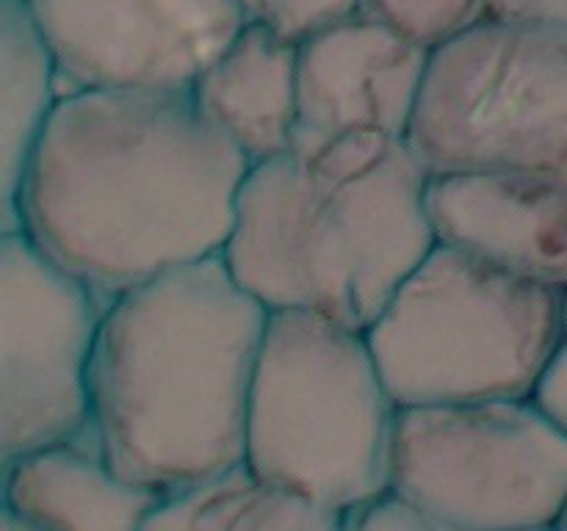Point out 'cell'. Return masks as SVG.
<instances>
[{
    "mask_svg": "<svg viewBox=\"0 0 567 531\" xmlns=\"http://www.w3.org/2000/svg\"><path fill=\"white\" fill-rule=\"evenodd\" d=\"M437 243L567 293V183L507 169L432 171Z\"/></svg>",
    "mask_w": 567,
    "mask_h": 531,
    "instance_id": "11",
    "label": "cell"
},
{
    "mask_svg": "<svg viewBox=\"0 0 567 531\" xmlns=\"http://www.w3.org/2000/svg\"><path fill=\"white\" fill-rule=\"evenodd\" d=\"M64 94L28 0H0V227L11 221L33 149Z\"/></svg>",
    "mask_w": 567,
    "mask_h": 531,
    "instance_id": "14",
    "label": "cell"
},
{
    "mask_svg": "<svg viewBox=\"0 0 567 531\" xmlns=\"http://www.w3.org/2000/svg\"><path fill=\"white\" fill-rule=\"evenodd\" d=\"M532 402L567 435V337L543 368L540 379L532 391Z\"/></svg>",
    "mask_w": 567,
    "mask_h": 531,
    "instance_id": "20",
    "label": "cell"
},
{
    "mask_svg": "<svg viewBox=\"0 0 567 531\" xmlns=\"http://www.w3.org/2000/svg\"><path fill=\"white\" fill-rule=\"evenodd\" d=\"M565 337H567V293H565Z\"/></svg>",
    "mask_w": 567,
    "mask_h": 531,
    "instance_id": "23",
    "label": "cell"
},
{
    "mask_svg": "<svg viewBox=\"0 0 567 531\" xmlns=\"http://www.w3.org/2000/svg\"><path fill=\"white\" fill-rule=\"evenodd\" d=\"M408 142L430 171L567 183V31L485 20L437 50Z\"/></svg>",
    "mask_w": 567,
    "mask_h": 531,
    "instance_id": "6",
    "label": "cell"
},
{
    "mask_svg": "<svg viewBox=\"0 0 567 531\" xmlns=\"http://www.w3.org/2000/svg\"><path fill=\"white\" fill-rule=\"evenodd\" d=\"M343 518L238 468L166 498L144 531H343Z\"/></svg>",
    "mask_w": 567,
    "mask_h": 531,
    "instance_id": "15",
    "label": "cell"
},
{
    "mask_svg": "<svg viewBox=\"0 0 567 531\" xmlns=\"http://www.w3.org/2000/svg\"><path fill=\"white\" fill-rule=\"evenodd\" d=\"M244 20L302 44L324 28L358 14L363 0H236Z\"/></svg>",
    "mask_w": 567,
    "mask_h": 531,
    "instance_id": "17",
    "label": "cell"
},
{
    "mask_svg": "<svg viewBox=\"0 0 567 531\" xmlns=\"http://www.w3.org/2000/svg\"><path fill=\"white\" fill-rule=\"evenodd\" d=\"M365 337L399 407L532 398L565 341V293L435 243Z\"/></svg>",
    "mask_w": 567,
    "mask_h": 531,
    "instance_id": "5",
    "label": "cell"
},
{
    "mask_svg": "<svg viewBox=\"0 0 567 531\" xmlns=\"http://www.w3.org/2000/svg\"><path fill=\"white\" fill-rule=\"evenodd\" d=\"M249 169L192 88H78L55 105L0 232L22 230L111 302L225 254Z\"/></svg>",
    "mask_w": 567,
    "mask_h": 531,
    "instance_id": "1",
    "label": "cell"
},
{
    "mask_svg": "<svg viewBox=\"0 0 567 531\" xmlns=\"http://www.w3.org/2000/svg\"><path fill=\"white\" fill-rule=\"evenodd\" d=\"M487 20L567 31V0H485Z\"/></svg>",
    "mask_w": 567,
    "mask_h": 531,
    "instance_id": "19",
    "label": "cell"
},
{
    "mask_svg": "<svg viewBox=\"0 0 567 531\" xmlns=\"http://www.w3.org/2000/svg\"><path fill=\"white\" fill-rule=\"evenodd\" d=\"M3 507L42 531H144L169 496L122 479L97 437L0 465Z\"/></svg>",
    "mask_w": 567,
    "mask_h": 531,
    "instance_id": "13",
    "label": "cell"
},
{
    "mask_svg": "<svg viewBox=\"0 0 567 531\" xmlns=\"http://www.w3.org/2000/svg\"><path fill=\"white\" fill-rule=\"evenodd\" d=\"M0 531H42V529H37V525L28 523L25 518H20V514H14L11 509L3 507V512H0Z\"/></svg>",
    "mask_w": 567,
    "mask_h": 531,
    "instance_id": "21",
    "label": "cell"
},
{
    "mask_svg": "<svg viewBox=\"0 0 567 531\" xmlns=\"http://www.w3.org/2000/svg\"><path fill=\"white\" fill-rule=\"evenodd\" d=\"M343 531H476L463 529V525L443 523V520L432 518V514L421 512V509L410 507L408 501L396 496H382L377 501L365 503V507L354 509L343 518ZM557 531V529H543Z\"/></svg>",
    "mask_w": 567,
    "mask_h": 531,
    "instance_id": "18",
    "label": "cell"
},
{
    "mask_svg": "<svg viewBox=\"0 0 567 531\" xmlns=\"http://www.w3.org/2000/svg\"><path fill=\"white\" fill-rule=\"evenodd\" d=\"M391 496L463 529H557L567 435L532 398L399 407Z\"/></svg>",
    "mask_w": 567,
    "mask_h": 531,
    "instance_id": "7",
    "label": "cell"
},
{
    "mask_svg": "<svg viewBox=\"0 0 567 531\" xmlns=\"http://www.w3.org/2000/svg\"><path fill=\"white\" fill-rule=\"evenodd\" d=\"M78 88H192L244 28L236 0H28Z\"/></svg>",
    "mask_w": 567,
    "mask_h": 531,
    "instance_id": "9",
    "label": "cell"
},
{
    "mask_svg": "<svg viewBox=\"0 0 567 531\" xmlns=\"http://www.w3.org/2000/svg\"><path fill=\"white\" fill-rule=\"evenodd\" d=\"M396 415L365 332L271 310L247 409L255 479L354 512L391 492Z\"/></svg>",
    "mask_w": 567,
    "mask_h": 531,
    "instance_id": "4",
    "label": "cell"
},
{
    "mask_svg": "<svg viewBox=\"0 0 567 531\" xmlns=\"http://www.w3.org/2000/svg\"><path fill=\"white\" fill-rule=\"evenodd\" d=\"M269 315L225 254L111 299L92 363V426L105 462L164 496L244 468Z\"/></svg>",
    "mask_w": 567,
    "mask_h": 531,
    "instance_id": "2",
    "label": "cell"
},
{
    "mask_svg": "<svg viewBox=\"0 0 567 531\" xmlns=\"http://www.w3.org/2000/svg\"><path fill=\"white\" fill-rule=\"evenodd\" d=\"M192 94L249 164L280 158L291 153L299 131V44L244 22L194 81Z\"/></svg>",
    "mask_w": 567,
    "mask_h": 531,
    "instance_id": "12",
    "label": "cell"
},
{
    "mask_svg": "<svg viewBox=\"0 0 567 531\" xmlns=\"http://www.w3.org/2000/svg\"><path fill=\"white\" fill-rule=\"evenodd\" d=\"M360 11L430 53L487 20L485 0H363Z\"/></svg>",
    "mask_w": 567,
    "mask_h": 531,
    "instance_id": "16",
    "label": "cell"
},
{
    "mask_svg": "<svg viewBox=\"0 0 567 531\" xmlns=\"http://www.w3.org/2000/svg\"><path fill=\"white\" fill-rule=\"evenodd\" d=\"M432 55L363 11L310 37L299 44V131L293 144L349 133L408 138Z\"/></svg>",
    "mask_w": 567,
    "mask_h": 531,
    "instance_id": "10",
    "label": "cell"
},
{
    "mask_svg": "<svg viewBox=\"0 0 567 531\" xmlns=\"http://www.w3.org/2000/svg\"><path fill=\"white\" fill-rule=\"evenodd\" d=\"M109 302L22 230L0 232V465L86 440Z\"/></svg>",
    "mask_w": 567,
    "mask_h": 531,
    "instance_id": "8",
    "label": "cell"
},
{
    "mask_svg": "<svg viewBox=\"0 0 567 531\" xmlns=\"http://www.w3.org/2000/svg\"><path fill=\"white\" fill-rule=\"evenodd\" d=\"M408 138L299 142L249 169L225 260L269 310L365 332L435 247L426 183Z\"/></svg>",
    "mask_w": 567,
    "mask_h": 531,
    "instance_id": "3",
    "label": "cell"
},
{
    "mask_svg": "<svg viewBox=\"0 0 567 531\" xmlns=\"http://www.w3.org/2000/svg\"><path fill=\"white\" fill-rule=\"evenodd\" d=\"M557 531H567V509H565L563 520H559V523H557Z\"/></svg>",
    "mask_w": 567,
    "mask_h": 531,
    "instance_id": "22",
    "label": "cell"
}]
</instances>
